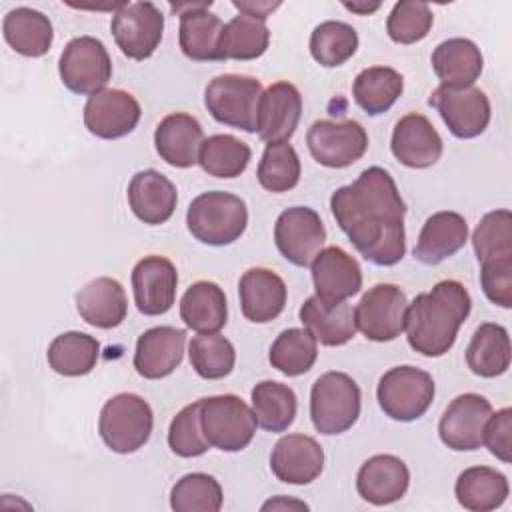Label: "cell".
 Listing matches in <instances>:
<instances>
[{
	"mask_svg": "<svg viewBox=\"0 0 512 512\" xmlns=\"http://www.w3.org/2000/svg\"><path fill=\"white\" fill-rule=\"evenodd\" d=\"M186 226L202 244L228 246L236 242L248 226L246 202L224 190L204 192L190 202Z\"/></svg>",
	"mask_w": 512,
	"mask_h": 512,
	"instance_id": "3957f363",
	"label": "cell"
},
{
	"mask_svg": "<svg viewBox=\"0 0 512 512\" xmlns=\"http://www.w3.org/2000/svg\"><path fill=\"white\" fill-rule=\"evenodd\" d=\"M142 116L138 100L120 88H106L84 104V126L102 140H116L130 134Z\"/></svg>",
	"mask_w": 512,
	"mask_h": 512,
	"instance_id": "ac0fdd59",
	"label": "cell"
},
{
	"mask_svg": "<svg viewBox=\"0 0 512 512\" xmlns=\"http://www.w3.org/2000/svg\"><path fill=\"white\" fill-rule=\"evenodd\" d=\"M180 318L186 328L198 334H216L228 318L224 290L208 280L194 282L180 300Z\"/></svg>",
	"mask_w": 512,
	"mask_h": 512,
	"instance_id": "4dcf8cb0",
	"label": "cell"
},
{
	"mask_svg": "<svg viewBox=\"0 0 512 512\" xmlns=\"http://www.w3.org/2000/svg\"><path fill=\"white\" fill-rule=\"evenodd\" d=\"M240 308L246 320L266 324L278 318L286 306V284L268 268H250L238 282Z\"/></svg>",
	"mask_w": 512,
	"mask_h": 512,
	"instance_id": "d4e9b609",
	"label": "cell"
},
{
	"mask_svg": "<svg viewBox=\"0 0 512 512\" xmlns=\"http://www.w3.org/2000/svg\"><path fill=\"white\" fill-rule=\"evenodd\" d=\"M190 366L200 378L220 380L228 376L236 362V350L232 342L216 334H198L188 344Z\"/></svg>",
	"mask_w": 512,
	"mask_h": 512,
	"instance_id": "ee69618b",
	"label": "cell"
},
{
	"mask_svg": "<svg viewBox=\"0 0 512 512\" xmlns=\"http://www.w3.org/2000/svg\"><path fill=\"white\" fill-rule=\"evenodd\" d=\"M62 84L82 96H94L106 90L112 78V60L106 46L94 36L72 38L58 62Z\"/></svg>",
	"mask_w": 512,
	"mask_h": 512,
	"instance_id": "9c48e42d",
	"label": "cell"
},
{
	"mask_svg": "<svg viewBox=\"0 0 512 512\" xmlns=\"http://www.w3.org/2000/svg\"><path fill=\"white\" fill-rule=\"evenodd\" d=\"M186 332L174 326H156L140 334L134 350V368L146 380L170 376L182 362Z\"/></svg>",
	"mask_w": 512,
	"mask_h": 512,
	"instance_id": "603a6c76",
	"label": "cell"
},
{
	"mask_svg": "<svg viewBox=\"0 0 512 512\" xmlns=\"http://www.w3.org/2000/svg\"><path fill=\"white\" fill-rule=\"evenodd\" d=\"M300 322L324 346H342L356 334L354 310L342 302L338 306H324L316 296L306 298L300 306Z\"/></svg>",
	"mask_w": 512,
	"mask_h": 512,
	"instance_id": "836d02e7",
	"label": "cell"
},
{
	"mask_svg": "<svg viewBox=\"0 0 512 512\" xmlns=\"http://www.w3.org/2000/svg\"><path fill=\"white\" fill-rule=\"evenodd\" d=\"M432 70L442 86H474L484 68L480 48L468 38H448L432 52Z\"/></svg>",
	"mask_w": 512,
	"mask_h": 512,
	"instance_id": "f546056e",
	"label": "cell"
},
{
	"mask_svg": "<svg viewBox=\"0 0 512 512\" xmlns=\"http://www.w3.org/2000/svg\"><path fill=\"white\" fill-rule=\"evenodd\" d=\"M176 286V266L164 256H144L132 270L134 302L144 316L166 314L176 300Z\"/></svg>",
	"mask_w": 512,
	"mask_h": 512,
	"instance_id": "d6986e66",
	"label": "cell"
},
{
	"mask_svg": "<svg viewBox=\"0 0 512 512\" xmlns=\"http://www.w3.org/2000/svg\"><path fill=\"white\" fill-rule=\"evenodd\" d=\"M110 30L124 56L146 60L162 42L164 14L152 2H126L116 8Z\"/></svg>",
	"mask_w": 512,
	"mask_h": 512,
	"instance_id": "8fae6325",
	"label": "cell"
},
{
	"mask_svg": "<svg viewBox=\"0 0 512 512\" xmlns=\"http://www.w3.org/2000/svg\"><path fill=\"white\" fill-rule=\"evenodd\" d=\"M168 446L176 456L182 458L202 456L210 448L200 424V400L184 406L172 418L168 428Z\"/></svg>",
	"mask_w": 512,
	"mask_h": 512,
	"instance_id": "c3c4849f",
	"label": "cell"
},
{
	"mask_svg": "<svg viewBox=\"0 0 512 512\" xmlns=\"http://www.w3.org/2000/svg\"><path fill=\"white\" fill-rule=\"evenodd\" d=\"M482 444L502 462L512 460V410L502 408L496 414H490L484 434H482Z\"/></svg>",
	"mask_w": 512,
	"mask_h": 512,
	"instance_id": "f907efd6",
	"label": "cell"
},
{
	"mask_svg": "<svg viewBox=\"0 0 512 512\" xmlns=\"http://www.w3.org/2000/svg\"><path fill=\"white\" fill-rule=\"evenodd\" d=\"M270 44V30L266 22L246 14L234 16L224 24L220 52L222 60H256Z\"/></svg>",
	"mask_w": 512,
	"mask_h": 512,
	"instance_id": "60d3db41",
	"label": "cell"
},
{
	"mask_svg": "<svg viewBox=\"0 0 512 512\" xmlns=\"http://www.w3.org/2000/svg\"><path fill=\"white\" fill-rule=\"evenodd\" d=\"M434 14L424 2H396L386 20V32L396 44H414L428 36Z\"/></svg>",
	"mask_w": 512,
	"mask_h": 512,
	"instance_id": "7dc6e473",
	"label": "cell"
},
{
	"mask_svg": "<svg viewBox=\"0 0 512 512\" xmlns=\"http://www.w3.org/2000/svg\"><path fill=\"white\" fill-rule=\"evenodd\" d=\"M330 210L364 260L394 266L404 258L406 204L384 168L370 166L352 184L340 186L330 196Z\"/></svg>",
	"mask_w": 512,
	"mask_h": 512,
	"instance_id": "6da1fadb",
	"label": "cell"
},
{
	"mask_svg": "<svg viewBox=\"0 0 512 512\" xmlns=\"http://www.w3.org/2000/svg\"><path fill=\"white\" fill-rule=\"evenodd\" d=\"M408 298L396 284L368 288L354 308L356 330L372 342H390L404 332Z\"/></svg>",
	"mask_w": 512,
	"mask_h": 512,
	"instance_id": "30bf717a",
	"label": "cell"
},
{
	"mask_svg": "<svg viewBox=\"0 0 512 512\" xmlns=\"http://www.w3.org/2000/svg\"><path fill=\"white\" fill-rule=\"evenodd\" d=\"M410 484V470L394 454H376L368 458L356 476V490L362 500L374 506H386L400 500Z\"/></svg>",
	"mask_w": 512,
	"mask_h": 512,
	"instance_id": "cb8c5ba5",
	"label": "cell"
},
{
	"mask_svg": "<svg viewBox=\"0 0 512 512\" xmlns=\"http://www.w3.org/2000/svg\"><path fill=\"white\" fill-rule=\"evenodd\" d=\"M306 144L318 164L346 168L364 156L368 134L356 120H316L306 132Z\"/></svg>",
	"mask_w": 512,
	"mask_h": 512,
	"instance_id": "4fadbf2b",
	"label": "cell"
},
{
	"mask_svg": "<svg viewBox=\"0 0 512 512\" xmlns=\"http://www.w3.org/2000/svg\"><path fill=\"white\" fill-rule=\"evenodd\" d=\"M492 414V404L474 392L456 396L438 422V434L444 446L456 452H470L482 446L484 426Z\"/></svg>",
	"mask_w": 512,
	"mask_h": 512,
	"instance_id": "2e32d148",
	"label": "cell"
},
{
	"mask_svg": "<svg viewBox=\"0 0 512 512\" xmlns=\"http://www.w3.org/2000/svg\"><path fill=\"white\" fill-rule=\"evenodd\" d=\"M404 90V78L390 66L364 68L352 84L356 104L368 114L378 116L392 108Z\"/></svg>",
	"mask_w": 512,
	"mask_h": 512,
	"instance_id": "d590c367",
	"label": "cell"
},
{
	"mask_svg": "<svg viewBox=\"0 0 512 512\" xmlns=\"http://www.w3.org/2000/svg\"><path fill=\"white\" fill-rule=\"evenodd\" d=\"M360 388L344 372L322 374L310 390V418L320 434H342L360 416Z\"/></svg>",
	"mask_w": 512,
	"mask_h": 512,
	"instance_id": "5b68a950",
	"label": "cell"
},
{
	"mask_svg": "<svg viewBox=\"0 0 512 512\" xmlns=\"http://www.w3.org/2000/svg\"><path fill=\"white\" fill-rule=\"evenodd\" d=\"M222 500V486L204 472L182 476L170 490V508L176 512H218Z\"/></svg>",
	"mask_w": 512,
	"mask_h": 512,
	"instance_id": "f6af8a7d",
	"label": "cell"
},
{
	"mask_svg": "<svg viewBox=\"0 0 512 512\" xmlns=\"http://www.w3.org/2000/svg\"><path fill=\"white\" fill-rule=\"evenodd\" d=\"M234 8L240 12V14H246L250 18H256V20H262L266 22V18L276 10L280 8V2H262V0H234L232 2Z\"/></svg>",
	"mask_w": 512,
	"mask_h": 512,
	"instance_id": "816d5d0a",
	"label": "cell"
},
{
	"mask_svg": "<svg viewBox=\"0 0 512 512\" xmlns=\"http://www.w3.org/2000/svg\"><path fill=\"white\" fill-rule=\"evenodd\" d=\"M470 310L468 290L458 280H440L408 304L404 330L410 348L428 358L444 356L454 346Z\"/></svg>",
	"mask_w": 512,
	"mask_h": 512,
	"instance_id": "7a4b0ae2",
	"label": "cell"
},
{
	"mask_svg": "<svg viewBox=\"0 0 512 512\" xmlns=\"http://www.w3.org/2000/svg\"><path fill=\"white\" fill-rule=\"evenodd\" d=\"M508 330L494 322L480 324L466 348V364L480 378H496L510 368Z\"/></svg>",
	"mask_w": 512,
	"mask_h": 512,
	"instance_id": "e575fe53",
	"label": "cell"
},
{
	"mask_svg": "<svg viewBox=\"0 0 512 512\" xmlns=\"http://www.w3.org/2000/svg\"><path fill=\"white\" fill-rule=\"evenodd\" d=\"M260 96V80L242 74H222L208 82L204 104L216 122L244 132H256Z\"/></svg>",
	"mask_w": 512,
	"mask_h": 512,
	"instance_id": "52a82bcc",
	"label": "cell"
},
{
	"mask_svg": "<svg viewBox=\"0 0 512 512\" xmlns=\"http://www.w3.org/2000/svg\"><path fill=\"white\" fill-rule=\"evenodd\" d=\"M432 376L416 366H394L382 374L376 398L382 412L398 422H412L426 414L434 400Z\"/></svg>",
	"mask_w": 512,
	"mask_h": 512,
	"instance_id": "ba28073f",
	"label": "cell"
},
{
	"mask_svg": "<svg viewBox=\"0 0 512 512\" xmlns=\"http://www.w3.org/2000/svg\"><path fill=\"white\" fill-rule=\"evenodd\" d=\"M472 246L478 262L512 256V214L510 210L488 212L472 234Z\"/></svg>",
	"mask_w": 512,
	"mask_h": 512,
	"instance_id": "bcb514c9",
	"label": "cell"
},
{
	"mask_svg": "<svg viewBox=\"0 0 512 512\" xmlns=\"http://www.w3.org/2000/svg\"><path fill=\"white\" fill-rule=\"evenodd\" d=\"M316 298L324 306H338L360 292L362 270L354 256L340 246L322 248L310 262Z\"/></svg>",
	"mask_w": 512,
	"mask_h": 512,
	"instance_id": "9a60e30c",
	"label": "cell"
},
{
	"mask_svg": "<svg viewBox=\"0 0 512 512\" xmlns=\"http://www.w3.org/2000/svg\"><path fill=\"white\" fill-rule=\"evenodd\" d=\"M200 424L210 446L222 452L244 450L256 434L252 408L234 394H220L200 400Z\"/></svg>",
	"mask_w": 512,
	"mask_h": 512,
	"instance_id": "8992f818",
	"label": "cell"
},
{
	"mask_svg": "<svg viewBox=\"0 0 512 512\" xmlns=\"http://www.w3.org/2000/svg\"><path fill=\"white\" fill-rule=\"evenodd\" d=\"M300 158L292 144L274 142L266 144V150L260 158L256 176L264 190L282 194L292 190L300 180Z\"/></svg>",
	"mask_w": 512,
	"mask_h": 512,
	"instance_id": "7bdbcfd3",
	"label": "cell"
},
{
	"mask_svg": "<svg viewBox=\"0 0 512 512\" xmlns=\"http://www.w3.org/2000/svg\"><path fill=\"white\" fill-rule=\"evenodd\" d=\"M428 104L438 110L450 134L460 140L480 136L490 124V100L476 86H438Z\"/></svg>",
	"mask_w": 512,
	"mask_h": 512,
	"instance_id": "7c38bea8",
	"label": "cell"
},
{
	"mask_svg": "<svg viewBox=\"0 0 512 512\" xmlns=\"http://www.w3.org/2000/svg\"><path fill=\"white\" fill-rule=\"evenodd\" d=\"M390 148L400 164L416 170L434 166L444 152L440 134L432 122L418 112H410L396 122Z\"/></svg>",
	"mask_w": 512,
	"mask_h": 512,
	"instance_id": "44dd1931",
	"label": "cell"
},
{
	"mask_svg": "<svg viewBox=\"0 0 512 512\" xmlns=\"http://www.w3.org/2000/svg\"><path fill=\"white\" fill-rule=\"evenodd\" d=\"M274 242L290 264L308 266L326 242V228L314 208L292 206L276 218Z\"/></svg>",
	"mask_w": 512,
	"mask_h": 512,
	"instance_id": "5bb4252c",
	"label": "cell"
},
{
	"mask_svg": "<svg viewBox=\"0 0 512 512\" xmlns=\"http://www.w3.org/2000/svg\"><path fill=\"white\" fill-rule=\"evenodd\" d=\"M252 158V150L246 142L232 134H214L200 146L198 164L214 178H236L240 176Z\"/></svg>",
	"mask_w": 512,
	"mask_h": 512,
	"instance_id": "f35d334b",
	"label": "cell"
},
{
	"mask_svg": "<svg viewBox=\"0 0 512 512\" xmlns=\"http://www.w3.org/2000/svg\"><path fill=\"white\" fill-rule=\"evenodd\" d=\"M204 130L200 122L184 112L168 114L160 120L154 132L158 156L174 168H190L198 162Z\"/></svg>",
	"mask_w": 512,
	"mask_h": 512,
	"instance_id": "4316f807",
	"label": "cell"
},
{
	"mask_svg": "<svg viewBox=\"0 0 512 512\" xmlns=\"http://www.w3.org/2000/svg\"><path fill=\"white\" fill-rule=\"evenodd\" d=\"M80 318L94 328H116L128 312V300L122 284L110 276H98L86 282L76 294Z\"/></svg>",
	"mask_w": 512,
	"mask_h": 512,
	"instance_id": "f1b7e54d",
	"label": "cell"
},
{
	"mask_svg": "<svg viewBox=\"0 0 512 512\" xmlns=\"http://www.w3.org/2000/svg\"><path fill=\"white\" fill-rule=\"evenodd\" d=\"M316 344V338L306 328H288L272 342L268 360L284 376H300L314 366L318 358Z\"/></svg>",
	"mask_w": 512,
	"mask_h": 512,
	"instance_id": "ab89813d",
	"label": "cell"
},
{
	"mask_svg": "<svg viewBox=\"0 0 512 512\" xmlns=\"http://www.w3.org/2000/svg\"><path fill=\"white\" fill-rule=\"evenodd\" d=\"M208 2H188V4H172L170 8L180 14V50L186 58L194 62H220V42L224 32V22L210 12Z\"/></svg>",
	"mask_w": 512,
	"mask_h": 512,
	"instance_id": "e0dca14e",
	"label": "cell"
},
{
	"mask_svg": "<svg viewBox=\"0 0 512 512\" xmlns=\"http://www.w3.org/2000/svg\"><path fill=\"white\" fill-rule=\"evenodd\" d=\"M154 414L150 404L132 392L112 396L100 410L98 432L102 442L116 454L140 450L152 434Z\"/></svg>",
	"mask_w": 512,
	"mask_h": 512,
	"instance_id": "277c9868",
	"label": "cell"
},
{
	"mask_svg": "<svg viewBox=\"0 0 512 512\" xmlns=\"http://www.w3.org/2000/svg\"><path fill=\"white\" fill-rule=\"evenodd\" d=\"M468 240V224L462 214L442 210L432 214L416 240L414 258L420 264L436 266L446 258L454 256Z\"/></svg>",
	"mask_w": 512,
	"mask_h": 512,
	"instance_id": "83f0119b",
	"label": "cell"
},
{
	"mask_svg": "<svg viewBox=\"0 0 512 512\" xmlns=\"http://www.w3.org/2000/svg\"><path fill=\"white\" fill-rule=\"evenodd\" d=\"M2 32L8 46L28 58L44 56L54 40V28L46 14L34 8H14L4 16Z\"/></svg>",
	"mask_w": 512,
	"mask_h": 512,
	"instance_id": "1f68e13d",
	"label": "cell"
},
{
	"mask_svg": "<svg viewBox=\"0 0 512 512\" xmlns=\"http://www.w3.org/2000/svg\"><path fill=\"white\" fill-rule=\"evenodd\" d=\"M302 116V96L290 82L270 84L258 102L256 132L266 144L288 142Z\"/></svg>",
	"mask_w": 512,
	"mask_h": 512,
	"instance_id": "ffe728a7",
	"label": "cell"
},
{
	"mask_svg": "<svg viewBox=\"0 0 512 512\" xmlns=\"http://www.w3.org/2000/svg\"><path fill=\"white\" fill-rule=\"evenodd\" d=\"M358 50V32L340 20L320 22L310 36V54L324 68L342 66Z\"/></svg>",
	"mask_w": 512,
	"mask_h": 512,
	"instance_id": "b9f144b4",
	"label": "cell"
},
{
	"mask_svg": "<svg viewBox=\"0 0 512 512\" xmlns=\"http://www.w3.org/2000/svg\"><path fill=\"white\" fill-rule=\"evenodd\" d=\"M344 8H346V10H350V12H356V14L368 16L370 12H376V10L380 8V4H378V2H376V4H356V2L348 4V2H344Z\"/></svg>",
	"mask_w": 512,
	"mask_h": 512,
	"instance_id": "db71d44e",
	"label": "cell"
},
{
	"mask_svg": "<svg viewBox=\"0 0 512 512\" xmlns=\"http://www.w3.org/2000/svg\"><path fill=\"white\" fill-rule=\"evenodd\" d=\"M100 342L86 332H64L56 336L46 352L48 366L60 376H84L96 368Z\"/></svg>",
	"mask_w": 512,
	"mask_h": 512,
	"instance_id": "74e56055",
	"label": "cell"
},
{
	"mask_svg": "<svg viewBox=\"0 0 512 512\" xmlns=\"http://www.w3.org/2000/svg\"><path fill=\"white\" fill-rule=\"evenodd\" d=\"M510 486L502 472L490 466H470L460 472L454 494L462 508L470 512H490L500 508L508 498Z\"/></svg>",
	"mask_w": 512,
	"mask_h": 512,
	"instance_id": "d6a6232c",
	"label": "cell"
},
{
	"mask_svg": "<svg viewBox=\"0 0 512 512\" xmlns=\"http://www.w3.org/2000/svg\"><path fill=\"white\" fill-rule=\"evenodd\" d=\"M480 284L492 304L512 308V256L482 262Z\"/></svg>",
	"mask_w": 512,
	"mask_h": 512,
	"instance_id": "681fc988",
	"label": "cell"
},
{
	"mask_svg": "<svg viewBox=\"0 0 512 512\" xmlns=\"http://www.w3.org/2000/svg\"><path fill=\"white\" fill-rule=\"evenodd\" d=\"M250 400L256 424L266 432H284L296 418V394L282 382H258L250 392Z\"/></svg>",
	"mask_w": 512,
	"mask_h": 512,
	"instance_id": "8d00e7d4",
	"label": "cell"
},
{
	"mask_svg": "<svg viewBox=\"0 0 512 512\" xmlns=\"http://www.w3.org/2000/svg\"><path fill=\"white\" fill-rule=\"evenodd\" d=\"M322 468L324 450L312 436L288 434L272 448L270 470L284 484H310L322 474Z\"/></svg>",
	"mask_w": 512,
	"mask_h": 512,
	"instance_id": "7402d4cb",
	"label": "cell"
},
{
	"mask_svg": "<svg viewBox=\"0 0 512 512\" xmlns=\"http://www.w3.org/2000/svg\"><path fill=\"white\" fill-rule=\"evenodd\" d=\"M286 510V508H298V510H308V504H304V502H300V500H286L284 496H278V498H272V500H268L264 506H262V510Z\"/></svg>",
	"mask_w": 512,
	"mask_h": 512,
	"instance_id": "f5cc1de1",
	"label": "cell"
},
{
	"mask_svg": "<svg viewBox=\"0 0 512 512\" xmlns=\"http://www.w3.org/2000/svg\"><path fill=\"white\" fill-rule=\"evenodd\" d=\"M176 202V186L158 170H140L128 184L130 210L140 222L148 226L168 222L174 214Z\"/></svg>",
	"mask_w": 512,
	"mask_h": 512,
	"instance_id": "484cf974",
	"label": "cell"
}]
</instances>
